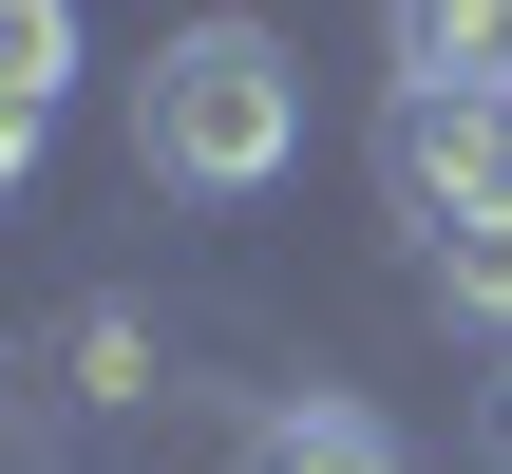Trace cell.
I'll return each instance as SVG.
<instances>
[{
    "mask_svg": "<svg viewBox=\"0 0 512 474\" xmlns=\"http://www.w3.org/2000/svg\"><path fill=\"white\" fill-rule=\"evenodd\" d=\"M133 171L190 190V209L285 190V171H304V57H285L266 19H190V38H152V76H133Z\"/></svg>",
    "mask_w": 512,
    "mask_h": 474,
    "instance_id": "1",
    "label": "cell"
},
{
    "mask_svg": "<svg viewBox=\"0 0 512 474\" xmlns=\"http://www.w3.org/2000/svg\"><path fill=\"white\" fill-rule=\"evenodd\" d=\"M380 209L418 247L494 228L512 209V95H380Z\"/></svg>",
    "mask_w": 512,
    "mask_h": 474,
    "instance_id": "2",
    "label": "cell"
},
{
    "mask_svg": "<svg viewBox=\"0 0 512 474\" xmlns=\"http://www.w3.org/2000/svg\"><path fill=\"white\" fill-rule=\"evenodd\" d=\"M114 399H152V304H57L19 342V418H114Z\"/></svg>",
    "mask_w": 512,
    "mask_h": 474,
    "instance_id": "3",
    "label": "cell"
},
{
    "mask_svg": "<svg viewBox=\"0 0 512 474\" xmlns=\"http://www.w3.org/2000/svg\"><path fill=\"white\" fill-rule=\"evenodd\" d=\"M399 95H512V0H380Z\"/></svg>",
    "mask_w": 512,
    "mask_h": 474,
    "instance_id": "4",
    "label": "cell"
},
{
    "mask_svg": "<svg viewBox=\"0 0 512 474\" xmlns=\"http://www.w3.org/2000/svg\"><path fill=\"white\" fill-rule=\"evenodd\" d=\"M57 76H76V0H0V171H38Z\"/></svg>",
    "mask_w": 512,
    "mask_h": 474,
    "instance_id": "5",
    "label": "cell"
},
{
    "mask_svg": "<svg viewBox=\"0 0 512 474\" xmlns=\"http://www.w3.org/2000/svg\"><path fill=\"white\" fill-rule=\"evenodd\" d=\"M247 474H418V456H399V418H361V399H266Z\"/></svg>",
    "mask_w": 512,
    "mask_h": 474,
    "instance_id": "6",
    "label": "cell"
},
{
    "mask_svg": "<svg viewBox=\"0 0 512 474\" xmlns=\"http://www.w3.org/2000/svg\"><path fill=\"white\" fill-rule=\"evenodd\" d=\"M418 285H437L456 323H494V342H512V209H494V228H456V247H418Z\"/></svg>",
    "mask_w": 512,
    "mask_h": 474,
    "instance_id": "7",
    "label": "cell"
},
{
    "mask_svg": "<svg viewBox=\"0 0 512 474\" xmlns=\"http://www.w3.org/2000/svg\"><path fill=\"white\" fill-rule=\"evenodd\" d=\"M475 456L512 474V361H494V380H475Z\"/></svg>",
    "mask_w": 512,
    "mask_h": 474,
    "instance_id": "8",
    "label": "cell"
}]
</instances>
